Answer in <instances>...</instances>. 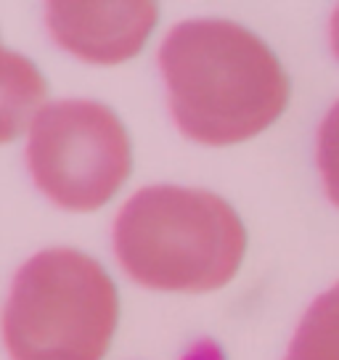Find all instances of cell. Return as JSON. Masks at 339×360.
Instances as JSON below:
<instances>
[{"label": "cell", "mask_w": 339, "mask_h": 360, "mask_svg": "<svg viewBox=\"0 0 339 360\" xmlns=\"http://www.w3.org/2000/svg\"><path fill=\"white\" fill-rule=\"evenodd\" d=\"M172 120L196 143L228 146L271 127L289 79L257 34L223 19L175 24L159 48Z\"/></svg>", "instance_id": "1"}, {"label": "cell", "mask_w": 339, "mask_h": 360, "mask_svg": "<svg viewBox=\"0 0 339 360\" xmlns=\"http://www.w3.org/2000/svg\"><path fill=\"white\" fill-rule=\"evenodd\" d=\"M114 255L133 281L157 292H212L236 276L247 231L212 191L146 186L114 220Z\"/></svg>", "instance_id": "2"}, {"label": "cell", "mask_w": 339, "mask_h": 360, "mask_svg": "<svg viewBox=\"0 0 339 360\" xmlns=\"http://www.w3.org/2000/svg\"><path fill=\"white\" fill-rule=\"evenodd\" d=\"M120 318L109 273L77 249L53 247L24 262L3 310L11 360H101Z\"/></svg>", "instance_id": "3"}, {"label": "cell", "mask_w": 339, "mask_h": 360, "mask_svg": "<svg viewBox=\"0 0 339 360\" xmlns=\"http://www.w3.org/2000/svg\"><path fill=\"white\" fill-rule=\"evenodd\" d=\"M130 159L127 130L106 103L51 101L30 124V175L64 210L91 212L103 207L127 178Z\"/></svg>", "instance_id": "4"}, {"label": "cell", "mask_w": 339, "mask_h": 360, "mask_svg": "<svg viewBox=\"0 0 339 360\" xmlns=\"http://www.w3.org/2000/svg\"><path fill=\"white\" fill-rule=\"evenodd\" d=\"M51 37L72 56L91 64H120L146 45L157 24L148 0H56L46 6Z\"/></svg>", "instance_id": "5"}, {"label": "cell", "mask_w": 339, "mask_h": 360, "mask_svg": "<svg viewBox=\"0 0 339 360\" xmlns=\"http://www.w3.org/2000/svg\"><path fill=\"white\" fill-rule=\"evenodd\" d=\"M46 79L32 61L0 45V143L13 141L46 106Z\"/></svg>", "instance_id": "6"}, {"label": "cell", "mask_w": 339, "mask_h": 360, "mask_svg": "<svg viewBox=\"0 0 339 360\" xmlns=\"http://www.w3.org/2000/svg\"><path fill=\"white\" fill-rule=\"evenodd\" d=\"M283 360H339V283L307 307Z\"/></svg>", "instance_id": "7"}, {"label": "cell", "mask_w": 339, "mask_h": 360, "mask_svg": "<svg viewBox=\"0 0 339 360\" xmlns=\"http://www.w3.org/2000/svg\"><path fill=\"white\" fill-rule=\"evenodd\" d=\"M318 169L324 175L328 199L339 207V101L318 127Z\"/></svg>", "instance_id": "8"}, {"label": "cell", "mask_w": 339, "mask_h": 360, "mask_svg": "<svg viewBox=\"0 0 339 360\" xmlns=\"http://www.w3.org/2000/svg\"><path fill=\"white\" fill-rule=\"evenodd\" d=\"M328 34H331V51H334V56L339 58V6H337V11H334V16H331Z\"/></svg>", "instance_id": "9"}]
</instances>
